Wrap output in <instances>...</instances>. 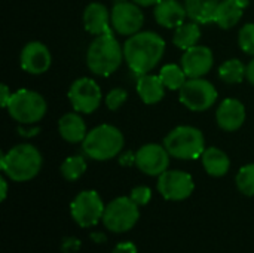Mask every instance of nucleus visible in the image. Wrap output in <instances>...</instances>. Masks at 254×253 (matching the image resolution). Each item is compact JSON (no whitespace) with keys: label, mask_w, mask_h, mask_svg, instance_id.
Instances as JSON below:
<instances>
[{"label":"nucleus","mask_w":254,"mask_h":253,"mask_svg":"<svg viewBox=\"0 0 254 253\" xmlns=\"http://www.w3.org/2000/svg\"><path fill=\"white\" fill-rule=\"evenodd\" d=\"M165 52L164 39L153 31H138L124 45V58L138 76L149 73L162 60Z\"/></svg>","instance_id":"obj_1"},{"label":"nucleus","mask_w":254,"mask_h":253,"mask_svg":"<svg viewBox=\"0 0 254 253\" xmlns=\"http://www.w3.org/2000/svg\"><path fill=\"white\" fill-rule=\"evenodd\" d=\"M40 152L28 143H21L1 154L0 166L3 173L13 182H28L34 179L42 169Z\"/></svg>","instance_id":"obj_2"},{"label":"nucleus","mask_w":254,"mask_h":253,"mask_svg":"<svg viewBox=\"0 0 254 253\" xmlns=\"http://www.w3.org/2000/svg\"><path fill=\"white\" fill-rule=\"evenodd\" d=\"M124 48H121L119 42L113 37L112 33L97 36L86 54V63L92 73L98 76L112 75L122 63Z\"/></svg>","instance_id":"obj_3"},{"label":"nucleus","mask_w":254,"mask_h":253,"mask_svg":"<svg viewBox=\"0 0 254 253\" xmlns=\"http://www.w3.org/2000/svg\"><path fill=\"white\" fill-rule=\"evenodd\" d=\"M82 143L86 157L95 161H107L121 154L125 139L119 128L103 124L92 128Z\"/></svg>","instance_id":"obj_4"},{"label":"nucleus","mask_w":254,"mask_h":253,"mask_svg":"<svg viewBox=\"0 0 254 253\" xmlns=\"http://www.w3.org/2000/svg\"><path fill=\"white\" fill-rule=\"evenodd\" d=\"M168 154L177 160H196L205 151V139L201 130L190 125L176 127L164 139Z\"/></svg>","instance_id":"obj_5"},{"label":"nucleus","mask_w":254,"mask_h":253,"mask_svg":"<svg viewBox=\"0 0 254 253\" xmlns=\"http://www.w3.org/2000/svg\"><path fill=\"white\" fill-rule=\"evenodd\" d=\"M6 109L16 122L34 124L45 116L48 104L39 92L31 89H19L12 94Z\"/></svg>","instance_id":"obj_6"},{"label":"nucleus","mask_w":254,"mask_h":253,"mask_svg":"<svg viewBox=\"0 0 254 253\" xmlns=\"http://www.w3.org/2000/svg\"><path fill=\"white\" fill-rule=\"evenodd\" d=\"M138 207L140 206H137L131 197H118L106 206L101 222L110 233H127L132 230L140 219Z\"/></svg>","instance_id":"obj_7"},{"label":"nucleus","mask_w":254,"mask_h":253,"mask_svg":"<svg viewBox=\"0 0 254 253\" xmlns=\"http://www.w3.org/2000/svg\"><path fill=\"white\" fill-rule=\"evenodd\" d=\"M106 204L97 191L88 189L79 192L70 204V213L73 221L80 228H91L103 221Z\"/></svg>","instance_id":"obj_8"},{"label":"nucleus","mask_w":254,"mask_h":253,"mask_svg":"<svg viewBox=\"0 0 254 253\" xmlns=\"http://www.w3.org/2000/svg\"><path fill=\"white\" fill-rule=\"evenodd\" d=\"M179 91L180 101L193 112L208 110L217 100V89L204 78L188 79Z\"/></svg>","instance_id":"obj_9"},{"label":"nucleus","mask_w":254,"mask_h":253,"mask_svg":"<svg viewBox=\"0 0 254 253\" xmlns=\"http://www.w3.org/2000/svg\"><path fill=\"white\" fill-rule=\"evenodd\" d=\"M195 189L193 177L182 170H167L158 179V191L168 201H183Z\"/></svg>","instance_id":"obj_10"},{"label":"nucleus","mask_w":254,"mask_h":253,"mask_svg":"<svg viewBox=\"0 0 254 253\" xmlns=\"http://www.w3.org/2000/svg\"><path fill=\"white\" fill-rule=\"evenodd\" d=\"M101 89L95 81L80 78L74 81L68 89V100L73 109L79 113H92L101 103Z\"/></svg>","instance_id":"obj_11"},{"label":"nucleus","mask_w":254,"mask_h":253,"mask_svg":"<svg viewBox=\"0 0 254 253\" xmlns=\"http://www.w3.org/2000/svg\"><path fill=\"white\" fill-rule=\"evenodd\" d=\"M112 27L122 36H132L138 33L144 22V15L137 3L118 1L110 12Z\"/></svg>","instance_id":"obj_12"},{"label":"nucleus","mask_w":254,"mask_h":253,"mask_svg":"<svg viewBox=\"0 0 254 253\" xmlns=\"http://www.w3.org/2000/svg\"><path fill=\"white\" fill-rule=\"evenodd\" d=\"M170 157L164 145L147 143L135 152V166L147 176H161L168 170Z\"/></svg>","instance_id":"obj_13"},{"label":"nucleus","mask_w":254,"mask_h":253,"mask_svg":"<svg viewBox=\"0 0 254 253\" xmlns=\"http://www.w3.org/2000/svg\"><path fill=\"white\" fill-rule=\"evenodd\" d=\"M214 64L213 51L208 46L196 45L185 51L182 57V67L189 79L204 78Z\"/></svg>","instance_id":"obj_14"},{"label":"nucleus","mask_w":254,"mask_h":253,"mask_svg":"<svg viewBox=\"0 0 254 253\" xmlns=\"http://www.w3.org/2000/svg\"><path fill=\"white\" fill-rule=\"evenodd\" d=\"M21 67L30 75H42L51 67V52L42 42L27 43L19 55Z\"/></svg>","instance_id":"obj_15"},{"label":"nucleus","mask_w":254,"mask_h":253,"mask_svg":"<svg viewBox=\"0 0 254 253\" xmlns=\"http://www.w3.org/2000/svg\"><path fill=\"white\" fill-rule=\"evenodd\" d=\"M217 124L225 131H237L246 121V107L237 98H226L216 112Z\"/></svg>","instance_id":"obj_16"},{"label":"nucleus","mask_w":254,"mask_h":253,"mask_svg":"<svg viewBox=\"0 0 254 253\" xmlns=\"http://www.w3.org/2000/svg\"><path fill=\"white\" fill-rule=\"evenodd\" d=\"M110 12L103 3L92 1L86 6L83 12V25L88 33L94 36H101L110 33Z\"/></svg>","instance_id":"obj_17"},{"label":"nucleus","mask_w":254,"mask_h":253,"mask_svg":"<svg viewBox=\"0 0 254 253\" xmlns=\"http://www.w3.org/2000/svg\"><path fill=\"white\" fill-rule=\"evenodd\" d=\"M155 19L159 25L167 28H177L188 16L185 4L177 0H161L155 4Z\"/></svg>","instance_id":"obj_18"},{"label":"nucleus","mask_w":254,"mask_h":253,"mask_svg":"<svg viewBox=\"0 0 254 253\" xmlns=\"http://www.w3.org/2000/svg\"><path fill=\"white\" fill-rule=\"evenodd\" d=\"M247 0H222L217 6L214 22L220 28H232L243 18Z\"/></svg>","instance_id":"obj_19"},{"label":"nucleus","mask_w":254,"mask_h":253,"mask_svg":"<svg viewBox=\"0 0 254 253\" xmlns=\"http://www.w3.org/2000/svg\"><path fill=\"white\" fill-rule=\"evenodd\" d=\"M137 92L143 103L146 104H155L164 98L165 94V85L159 76L155 75H141L137 82Z\"/></svg>","instance_id":"obj_20"},{"label":"nucleus","mask_w":254,"mask_h":253,"mask_svg":"<svg viewBox=\"0 0 254 253\" xmlns=\"http://www.w3.org/2000/svg\"><path fill=\"white\" fill-rule=\"evenodd\" d=\"M58 130L61 137L68 143H80L86 137V125L77 113H65L60 122Z\"/></svg>","instance_id":"obj_21"},{"label":"nucleus","mask_w":254,"mask_h":253,"mask_svg":"<svg viewBox=\"0 0 254 253\" xmlns=\"http://www.w3.org/2000/svg\"><path fill=\"white\" fill-rule=\"evenodd\" d=\"M219 0H185L188 16L198 24L214 22Z\"/></svg>","instance_id":"obj_22"},{"label":"nucleus","mask_w":254,"mask_h":253,"mask_svg":"<svg viewBox=\"0 0 254 253\" xmlns=\"http://www.w3.org/2000/svg\"><path fill=\"white\" fill-rule=\"evenodd\" d=\"M202 166L205 171L213 177L225 176L231 169L229 157L219 148H208L202 154Z\"/></svg>","instance_id":"obj_23"},{"label":"nucleus","mask_w":254,"mask_h":253,"mask_svg":"<svg viewBox=\"0 0 254 253\" xmlns=\"http://www.w3.org/2000/svg\"><path fill=\"white\" fill-rule=\"evenodd\" d=\"M201 37V28L199 24L192 21V22H183L179 25L174 31L173 42L177 48L186 51L192 46H196L198 40Z\"/></svg>","instance_id":"obj_24"},{"label":"nucleus","mask_w":254,"mask_h":253,"mask_svg":"<svg viewBox=\"0 0 254 253\" xmlns=\"http://www.w3.org/2000/svg\"><path fill=\"white\" fill-rule=\"evenodd\" d=\"M246 73H247V66H244L237 58H231L219 67V78L226 84L243 82L246 79Z\"/></svg>","instance_id":"obj_25"},{"label":"nucleus","mask_w":254,"mask_h":253,"mask_svg":"<svg viewBox=\"0 0 254 253\" xmlns=\"http://www.w3.org/2000/svg\"><path fill=\"white\" fill-rule=\"evenodd\" d=\"M159 78L162 79L165 88L168 89H180L185 82L189 79L183 70L182 66H177V64H167L161 69V73H159Z\"/></svg>","instance_id":"obj_26"},{"label":"nucleus","mask_w":254,"mask_h":253,"mask_svg":"<svg viewBox=\"0 0 254 253\" xmlns=\"http://www.w3.org/2000/svg\"><path fill=\"white\" fill-rule=\"evenodd\" d=\"M60 171H61V174H63V177L65 180L74 182V180H77L86 171V161L80 155L68 157V158H65L63 161Z\"/></svg>","instance_id":"obj_27"},{"label":"nucleus","mask_w":254,"mask_h":253,"mask_svg":"<svg viewBox=\"0 0 254 253\" xmlns=\"http://www.w3.org/2000/svg\"><path fill=\"white\" fill-rule=\"evenodd\" d=\"M235 180L241 194L247 197H254V164H247L241 167Z\"/></svg>","instance_id":"obj_28"},{"label":"nucleus","mask_w":254,"mask_h":253,"mask_svg":"<svg viewBox=\"0 0 254 253\" xmlns=\"http://www.w3.org/2000/svg\"><path fill=\"white\" fill-rule=\"evenodd\" d=\"M238 43L240 48L249 54V55H254V24H246L241 27L240 34H238Z\"/></svg>","instance_id":"obj_29"},{"label":"nucleus","mask_w":254,"mask_h":253,"mask_svg":"<svg viewBox=\"0 0 254 253\" xmlns=\"http://www.w3.org/2000/svg\"><path fill=\"white\" fill-rule=\"evenodd\" d=\"M127 91L122 88H113L107 95H106V106L110 110H118L125 101H127Z\"/></svg>","instance_id":"obj_30"},{"label":"nucleus","mask_w":254,"mask_h":253,"mask_svg":"<svg viewBox=\"0 0 254 253\" xmlns=\"http://www.w3.org/2000/svg\"><path fill=\"white\" fill-rule=\"evenodd\" d=\"M129 197L137 206H146L152 200V189L146 185H140L131 189Z\"/></svg>","instance_id":"obj_31"},{"label":"nucleus","mask_w":254,"mask_h":253,"mask_svg":"<svg viewBox=\"0 0 254 253\" xmlns=\"http://www.w3.org/2000/svg\"><path fill=\"white\" fill-rule=\"evenodd\" d=\"M112 253H138V251L132 242H121L115 246Z\"/></svg>","instance_id":"obj_32"},{"label":"nucleus","mask_w":254,"mask_h":253,"mask_svg":"<svg viewBox=\"0 0 254 253\" xmlns=\"http://www.w3.org/2000/svg\"><path fill=\"white\" fill-rule=\"evenodd\" d=\"M10 97H12V94L9 92V88H7V85L1 84V97H0V104H1L3 107H7Z\"/></svg>","instance_id":"obj_33"},{"label":"nucleus","mask_w":254,"mask_h":253,"mask_svg":"<svg viewBox=\"0 0 254 253\" xmlns=\"http://www.w3.org/2000/svg\"><path fill=\"white\" fill-rule=\"evenodd\" d=\"M121 164L122 166H131L132 163L135 164V154H131V152H128V154H125L124 157H121Z\"/></svg>","instance_id":"obj_34"},{"label":"nucleus","mask_w":254,"mask_h":253,"mask_svg":"<svg viewBox=\"0 0 254 253\" xmlns=\"http://www.w3.org/2000/svg\"><path fill=\"white\" fill-rule=\"evenodd\" d=\"M246 79L254 85V58L249 63V66H247V73H246Z\"/></svg>","instance_id":"obj_35"},{"label":"nucleus","mask_w":254,"mask_h":253,"mask_svg":"<svg viewBox=\"0 0 254 253\" xmlns=\"http://www.w3.org/2000/svg\"><path fill=\"white\" fill-rule=\"evenodd\" d=\"M0 188H1V195H0V200L4 201L6 197H7V182L4 177H0Z\"/></svg>","instance_id":"obj_36"},{"label":"nucleus","mask_w":254,"mask_h":253,"mask_svg":"<svg viewBox=\"0 0 254 253\" xmlns=\"http://www.w3.org/2000/svg\"><path fill=\"white\" fill-rule=\"evenodd\" d=\"M134 3H137L138 6H152V4H158L161 0H132Z\"/></svg>","instance_id":"obj_37"}]
</instances>
